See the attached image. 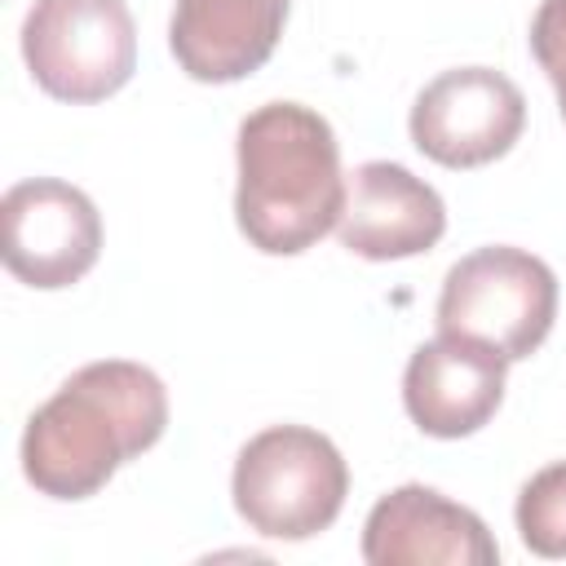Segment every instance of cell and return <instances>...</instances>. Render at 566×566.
Here are the masks:
<instances>
[{
    "label": "cell",
    "mask_w": 566,
    "mask_h": 566,
    "mask_svg": "<svg viewBox=\"0 0 566 566\" xmlns=\"http://www.w3.org/2000/svg\"><path fill=\"white\" fill-rule=\"evenodd\" d=\"M239 234L265 256L314 248L345 212L340 142L332 124L301 102H265L239 124Z\"/></svg>",
    "instance_id": "obj_2"
},
{
    "label": "cell",
    "mask_w": 566,
    "mask_h": 566,
    "mask_svg": "<svg viewBox=\"0 0 566 566\" xmlns=\"http://www.w3.org/2000/svg\"><path fill=\"white\" fill-rule=\"evenodd\" d=\"M557 318L553 270L509 243L478 248L460 256L438 292V332L491 345L504 363L531 358Z\"/></svg>",
    "instance_id": "obj_4"
},
{
    "label": "cell",
    "mask_w": 566,
    "mask_h": 566,
    "mask_svg": "<svg viewBox=\"0 0 566 566\" xmlns=\"http://www.w3.org/2000/svg\"><path fill=\"white\" fill-rule=\"evenodd\" d=\"M336 234L340 248H349L363 261L420 256L447 234V203L411 168L389 159H367L349 177Z\"/></svg>",
    "instance_id": "obj_10"
},
{
    "label": "cell",
    "mask_w": 566,
    "mask_h": 566,
    "mask_svg": "<svg viewBox=\"0 0 566 566\" xmlns=\"http://www.w3.org/2000/svg\"><path fill=\"white\" fill-rule=\"evenodd\" d=\"M411 142L442 168H482L513 150L526 128L522 88L491 66H451L411 102Z\"/></svg>",
    "instance_id": "obj_6"
},
{
    "label": "cell",
    "mask_w": 566,
    "mask_h": 566,
    "mask_svg": "<svg viewBox=\"0 0 566 566\" xmlns=\"http://www.w3.org/2000/svg\"><path fill=\"white\" fill-rule=\"evenodd\" d=\"M371 566H495L500 548L486 522L433 486L407 482L380 495L363 526Z\"/></svg>",
    "instance_id": "obj_8"
},
{
    "label": "cell",
    "mask_w": 566,
    "mask_h": 566,
    "mask_svg": "<svg viewBox=\"0 0 566 566\" xmlns=\"http://www.w3.org/2000/svg\"><path fill=\"white\" fill-rule=\"evenodd\" d=\"M513 517L535 557H566V460H553L522 482Z\"/></svg>",
    "instance_id": "obj_12"
},
{
    "label": "cell",
    "mask_w": 566,
    "mask_h": 566,
    "mask_svg": "<svg viewBox=\"0 0 566 566\" xmlns=\"http://www.w3.org/2000/svg\"><path fill=\"white\" fill-rule=\"evenodd\" d=\"M168 429L164 380L128 358L71 371L22 433V473L49 500L97 495L119 464L150 451Z\"/></svg>",
    "instance_id": "obj_1"
},
{
    "label": "cell",
    "mask_w": 566,
    "mask_h": 566,
    "mask_svg": "<svg viewBox=\"0 0 566 566\" xmlns=\"http://www.w3.org/2000/svg\"><path fill=\"white\" fill-rule=\"evenodd\" d=\"M531 53L548 75L557 93V111L566 119V0H539L531 18Z\"/></svg>",
    "instance_id": "obj_13"
},
{
    "label": "cell",
    "mask_w": 566,
    "mask_h": 566,
    "mask_svg": "<svg viewBox=\"0 0 566 566\" xmlns=\"http://www.w3.org/2000/svg\"><path fill=\"white\" fill-rule=\"evenodd\" d=\"M31 80L57 102H106L137 71V27L124 0H35L22 22Z\"/></svg>",
    "instance_id": "obj_5"
},
{
    "label": "cell",
    "mask_w": 566,
    "mask_h": 566,
    "mask_svg": "<svg viewBox=\"0 0 566 566\" xmlns=\"http://www.w3.org/2000/svg\"><path fill=\"white\" fill-rule=\"evenodd\" d=\"M504 358L469 336L438 332L416 345L402 371V407L429 438H469L504 402Z\"/></svg>",
    "instance_id": "obj_9"
},
{
    "label": "cell",
    "mask_w": 566,
    "mask_h": 566,
    "mask_svg": "<svg viewBox=\"0 0 566 566\" xmlns=\"http://www.w3.org/2000/svg\"><path fill=\"white\" fill-rule=\"evenodd\" d=\"M102 252L93 199L57 177H27L0 199V256L13 279L40 292L80 283Z\"/></svg>",
    "instance_id": "obj_7"
},
{
    "label": "cell",
    "mask_w": 566,
    "mask_h": 566,
    "mask_svg": "<svg viewBox=\"0 0 566 566\" xmlns=\"http://www.w3.org/2000/svg\"><path fill=\"white\" fill-rule=\"evenodd\" d=\"M292 0H177L168 49L199 84H234L261 71L283 35Z\"/></svg>",
    "instance_id": "obj_11"
},
{
    "label": "cell",
    "mask_w": 566,
    "mask_h": 566,
    "mask_svg": "<svg viewBox=\"0 0 566 566\" xmlns=\"http://www.w3.org/2000/svg\"><path fill=\"white\" fill-rule=\"evenodd\" d=\"M230 495L256 535L314 539L340 517L349 469L327 433L305 424H270L239 447Z\"/></svg>",
    "instance_id": "obj_3"
}]
</instances>
